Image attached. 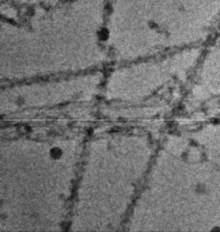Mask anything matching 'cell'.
<instances>
[{
    "label": "cell",
    "instance_id": "1",
    "mask_svg": "<svg viewBox=\"0 0 220 232\" xmlns=\"http://www.w3.org/2000/svg\"><path fill=\"white\" fill-rule=\"evenodd\" d=\"M50 155L53 159H58L62 155V151L59 148L55 147L50 151Z\"/></svg>",
    "mask_w": 220,
    "mask_h": 232
},
{
    "label": "cell",
    "instance_id": "2",
    "mask_svg": "<svg viewBox=\"0 0 220 232\" xmlns=\"http://www.w3.org/2000/svg\"><path fill=\"white\" fill-rule=\"evenodd\" d=\"M99 36H100V38H101L102 40H105V39H107V38H108V31H107V30L103 29V30H102V31L100 32Z\"/></svg>",
    "mask_w": 220,
    "mask_h": 232
}]
</instances>
